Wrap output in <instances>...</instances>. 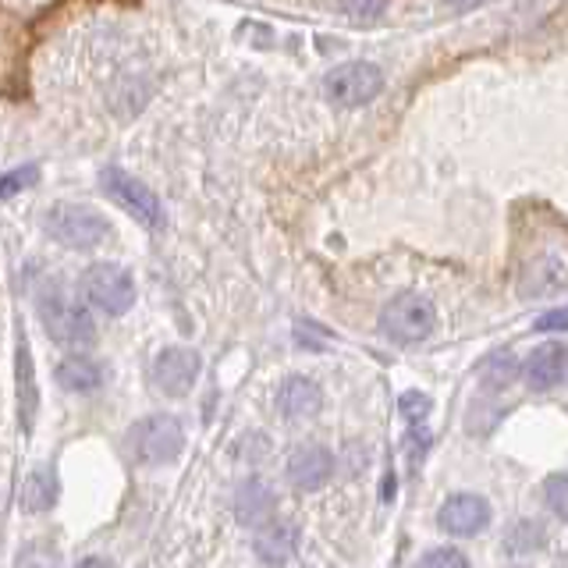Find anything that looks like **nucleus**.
Wrapping results in <instances>:
<instances>
[{
	"label": "nucleus",
	"mask_w": 568,
	"mask_h": 568,
	"mask_svg": "<svg viewBox=\"0 0 568 568\" xmlns=\"http://www.w3.org/2000/svg\"><path fill=\"white\" fill-rule=\"evenodd\" d=\"M43 228H47L50 238L68 245V249H75V253L96 249V245H103L111 235L107 217L93 210V206H79V203H61V206H54V210H47Z\"/></svg>",
	"instance_id": "obj_2"
},
{
	"label": "nucleus",
	"mask_w": 568,
	"mask_h": 568,
	"mask_svg": "<svg viewBox=\"0 0 568 568\" xmlns=\"http://www.w3.org/2000/svg\"><path fill=\"white\" fill-rule=\"evenodd\" d=\"M515 377V356L512 352H494L483 363V384L490 391H501V387H508Z\"/></svg>",
	"instance_id": "obj_20"
},
{
	"label": "nucleus",
	"mask_w": 568,
	"mask_h": 568,
	"mask_svg": "<svg viewBox=\"0 0 568 568\" xmlns=\"http://www.w3.org/2000/svg\"><path fill=\"white\" fill-rule=\"evenodd\" d=\"M57 494H61L57 473L50 469V466H36L29 476H25V487H22V508H25V512H47V508H54Z\"/></svg>",
	"instance_id": "obj_18"
},
{
	"label": "nucleus",
	"mask_w": 568,
	"mask_h": 568,
	"mask_svg": "<svg viewBox=\"0 0 568 568\" xmlns=\"http://www.w3.org/2000/svg\"><path fill=\"white\" fill-rule=\"evenodd\" d=\"M405 444H409V459H412V466H419V459L426 455V451H430V430H426V423L409 426Z\"/></svg>",
	"instance_id": "obj_26"
},
{
	"label": "nucleus",
	"mask_w": 568,
	"mask_h": 568,
	"mask_svg": "<svg viewBox=\"0 0 568 568\" xmlns=\"http://www.w3.org/2000/svg\"><path fill=\"white\" fill-rule=\"evenodd\" d=\"M54 377H57V384L64 387V391L93 395V391H100V384H103V366L96 363V359L68 356V359H61V363H57Z\"/></svg>",
	"instance_id": "obj_16"
},
{
	"label": "nucleus",
	"mask_w": 568,
	"mask_h": 568,
	"mask_svg": "<svg viewBox=\"0 0 568 568\" xmlns=\"http://www.w3.org/2000/svg\"><path fill=\"white\" fill-rule=\"evenodd\" d=\"M295 341H299L302 348H327V331L324 327H309L306 320H299V324H295Z\"/></svg>",
	"instance_id": "obj_27"
},
{
	"label": "nucleus",
	"mask_w": 568,
	"mask_h": 568,
	"mask_svg": "<svg viewBox=\"0 0 568 568\" xmlns=\"http://www.w3.org/2000/svg\"><path fill=\"white\" fill-rule=\"evenodd\" d=\"M345 8H348V11H352V15H359V18H366V15H380L384 0H345Z\"/></svg>",
	"instance_id": "obj_28"
},
{
	"label": "nucleus",
	"mask_w": 568,
	"mask_h": 568,
	"mask_svg": "<svg viewBox=\"0 0 568 568\" xmlns=\"http://www.w3.org/2000/svg\"><path fill=\"white\" fill-rule=\"evenodd\" d=\"M75 568H114L107 558H100V554H93V558H86V561H79Z\"/></svg>",
	"instance_id": "obj_30"
},
{
	"label": "nucleus",
	"mask_w": 568,
	"mask_h": 568,
	"mask_svg": "<svg viewBox=\"0 0 568 568\" xmlns=\"http://www.w3.org/2000/svg\"><path fill=\"white\" fill-rule=\"evenodd\" d=\"M334 476V455L324 444H302L288 459V483L295 490H320Z\"/></svg>",
	"instance_id": "obj_10"
},
{
	"label": "nucleus",
	"mask_w": 568,
	"mask_h": 568,
	"mask_svg": "<svg viewBox=\"0 0 568 568\" xmlns=\"http://www.w3.org/2000/svg\"><path fill=\"white\" fill-rule=\"evenodd\" d=\"M416 568H469V558L455 547H434L423 554Z\"/></svg>",
	"instance_id": "obj_23"
},
{
	"label": "nucleus",
	"mask_w": 568,
	"mask_h": 568,
	"mask_svg": "<svg viewBox=\"0 0 568 568\" xmlns=\"http://www.w3.org/2000/svg\"><path fill=\"white\" fill-rule=\"evenodd\" d=\"M544 494H547V505H551V512L558 515V519H565V515H568V476H565V473H554V476H547Z\"/></svg>",
	"instance_id": "obj_24"
},
{
	"label": "nucleus",
	"mask_w": 568,
	"mask_h": 568,
	"mask_svg": "<svg viewBox=\"0 0 568 568\" xmlns=\"http://www.w3.org/2000/svg\"><path fill=\"white\" fill-rule=\"evenodd\" d=\"M100 185L107 192V199H114L125 214H132L139 224L146 228H160L164 224V206L157 199V192L150 185H142L139 178H132L128 171H118V167H107L100 175Z\"/></svg>",
	"instance_id": "obj_6"
},
{
	"label": "nucleus",
	"mask_w": 568,
	"mask_h": 568,
	"mask_svg": "<svg viewBox=\"0 0 568 568\" xmlns=\"http://www.w3.org/2000/svg\"><path fill=\"white\" fill-rule=\"evenodd\" d=\"M547 544V537H544V526L533 522V519H522V522H515L508 529V537H505V547L512 554H533Z\"/></svg>",
	"instance_id": "obj_19"
},
{
	"label": "nucleus",
	"mask_w": 568,
	"mask_h": 568,
	"mask_svg": "<svg viewBox=\"0 0 568 568\" xmlns=\"http://www.w3.org/2000/svg\"><path fill=\"white\" fill-rule=\"evenodd\" d=\"M434 327H437V309H434L430 299H426V295H416V292L395 295L380 313L384 338L398 341V345L426 341L434 334Z\"/></svg>",
	"instance_id": "obj_4"
},
{
	"label": "nucleus",
	"mask_w": 568,
	"mask_h": 568,
	"mask_svg": "<svg viewBox=\"0 0 568 568\" xmlns=\"http://www.w3.org/2000/svg\"><path fill=\"white\" fill-rule=\"evenodd\" d=\"M565 327H568V313H565V309H554V313L537 320V331H565Z\"/></svg>",
	"instance_id": "obj_29"
},
{
	"label": "nucleus",
	"mask_w": 568,
	"mask_h": 568,
	"mask_svg": "<svg viewBox=\"0 0 568 568\" xmlns=\"http://www.w3.org/2000/svg\"><path fill=\"white\" fill-rule=\"evenodd\" d=\"M565 288V263L561 256H540V260L526 263L519 277V292L526 299H547Z\"/></svg>",
	"instance_id": "obj_14"
},
{
	"label": "nucleus",
	"mask_w": 568,
	"mask_h": 568,
	"mask_svg": "<svg viewBox=\"0 0 568 568\" xmlns=\"http://www.w3.org/2000/svg\"><path fill=\"white\" fill-rule=\"evenodd\" d=\"M36 313L43 320V331L57 345L68 348H86L96 341V324L86 313L82 302H75L72 295H64L61 288H43L36 295Z\"/></svg>",
	"instance_id": "obj_1"
},
{
	"label": "nucleus",
	"mask_w": 568,
	"mask_h": 568,
	"mask_svg": "<svg viewBox=\"0 0 568 568\" xmlns=\"http://www.w3.org/2000/svg\"><path fill=\"white\" fill-rule=\"evenodd\" d=\"M565 373H568V352H565L561 341L540 345L537 352H529V359L522 363V377L533 391H554V387H561Z\"/></svg>",
	"instance_id": "obj_11"
},
{
	"label": "nucleus",
	"mask_w": 568,
	"mask_h": 568,
	"mask_svg": "<svg viewBox=\"0 0 568 568\" xmlns=\"http://www.w3.org/2000/svg\"><path fill=\"white\" fill-rule=\"evenodd\" d=\"M444 4H451V8H476L480 0H444Z\"/></svg>",
	"instance_id": "obj_31"
},
{
	"label": "nucleus",
	"mask_w": 568,
	"mask_h": 568,
	"mask_svg": "<svg viewBox=\"0 0 568 568\" xmlns=\"http://www.w3.org/2000/svg\"><path fill=\"white\" fill-rule=\"evenodd\" d=\"M490 522V505L480 494H451L441 512H437V526L451 537H476Z\"/></svg>",
	"instance_id": "obj_9"
},
{
	"label": "nucleus",
	"mask_w": 568,
	"mask_h": 568,
	"mask_svg": "<svg viewBox=\"0 0 568 568\" xmlns=\"http://www.w3.org/2000/svg\"><path fill=\"white\" fill-rule=\"evenodd\" d=\"M36 178H40V167H36V164H29V167H15V171H8L4 178H0V199L18 196L22 189L36 185Z\"/></svg>",
	"instance_id": "obj_21"
},
{
	"label": "nucleus",
	"mask_w": 568,
	"mask_h": 568,
	"mask_svg": "<svg viewBox=\"0 0 568 568\" xmlns=\"http://www.w3.org/2000/svg\"><path fill=\"white\" fill-rule=\"evenodd\" d=\"M384 89V72L370 61H352L341 64L327 75V96L341 107H359V103H370Z\"/></svg>",
	"instance_id": "obj_7"
},
{
	"label": "nucleus",
	"mask_w": 568,
	"mask_h": 568,
	"mask_svg": "<svg viewBox=\"0 0 568 568\" xmlns=\"http://www.w3.org/2000/svg\"><path fill=\"white\" fill-rule=\"evenodd\" d=\"M86 299L107 317H125L135 306V281L118 263H93L82 274Z\"/></svg>",
	"instance_id": "obj_5"
},
{
	"label": "nucleus",
	"mask_w": 568,
	"mask_h": 568,
	"mask_svg": "<svg viewBox=\"0 0 568 568\" xmlns=\"http://www.w3.org/2000/svg\"><path fill=\"white\" fill-rule=\"evenodd\" d=\"M295 547H299V529L292 522H281V526H260V533L253 540V551L256 558L263 565H288L295 558Z\"/></svg>",
	"instance_id": "obj_15"
},
{
	"label": "nucleus",
	"mask_w": 568,
	"mask_h": 568,
	"mask_svg": "<svg viewBox=\"0 0 568 568\" xmlns=\"http://www.w3.org/2000/svg\"><path fill=\"white\" fill-rule=\"evenodd\" d=\"M430 409H434L430 395H423V391H409V395L398 398V412H402L409 426L426 423V416H430Z\"/></svg>",
	"instance_id": "obj_22"
},
{
	"label": "nucleus",
	"mask_w": 568,
	"mask_h": 568,
	"mask_svg": "<svg viewBox=\"0 0 568 568\" xmlns=\"http://www.w3.org/2000/svg\"><path fill=\"white\" fill-rule=\"evenodd\" d=\"M18 568H57V551L47 544H33L22 551Z\"/></svg>",
	"instance_id": "obj_25"
},
{
	"label": "nucleus",
	"mask_w": 568,
	"mask_h": 568,
	"mask_svg": "<svg viewBox=\"0 0 568 568\" xmlns=\"http://www.w3.org/2000/svg\"><path fill=\"white\" fill-rule=\"evenodd\" d=\"M15 377H18V419H22V430L29 434V430H33V423H36V409H40V391H36L33 352H29V345H25V341H18Z\"/></svg>",
	"instance_id": "obj_17"
},
{
	"label": "nucleus",
	"mask_w": 568,
	"mask_h": 568,
	"mask_svg": "<svg viewBox=\"0 0 568 568\" xmlns=\"http://www.w3.org/2000/svg\"><path fill=\"white\" fill-rule=\"evenodd\" d=\"M320 405H324V395H320V387L309 380V377H288L281 384L277 391V412L284 419H309L317 416Z\"/></svg>",
	"instance_id": "obj_13"
},
{
	"label": "nucleus",
	"mask_w": 568,
	"mask_h": 568,
	"mask_svg": "<svg viewBox=\"0 0 568 568\" xmlns=\"http://www.w3.org/2000/svg\"><path fill=\"white\" fill-rule=\"evenodd\" d=\"M274 512H277V498L263 480L249 476V480L238 483V490H235V519L242 526L260 529V526H267L270 519H274Z\"/></svg>",
	"instance_id": "obj_12"
},
{
	"label": "nucleus",
	"mask_w": 568,
	"mask_h": 568,
	"mask_svg": "<svg viewBox=\"0 0 568 568\" xmlns=\"http://www.w3.org/2000/svg\"><path fill=\"white\" fill-rule=\"evenodd\" d=\"M199 356L192 352V348H164V352L157 356V363H153V380H157V387L164 395L171 398H185L192 391V384H196L199 377Z\"/></svg>",
	"instance_id": "obj_8"
},
{
	"label": "nucleus",
	"mask_w": 568,
	"mask_h": 568,
	"mask_svg": "<svg viewBox=\"0 0 568 568\" xmlns=\"http://www.w3.org/2000/svg\"><path fill=\"white\" fill-rule=\"evenodd\" d=\"M185 430L175 416H146L128 430V451L139 466H167L182 455Z\"/></svg>",
	"instance_id": "obj_3"
}]
</instances>
